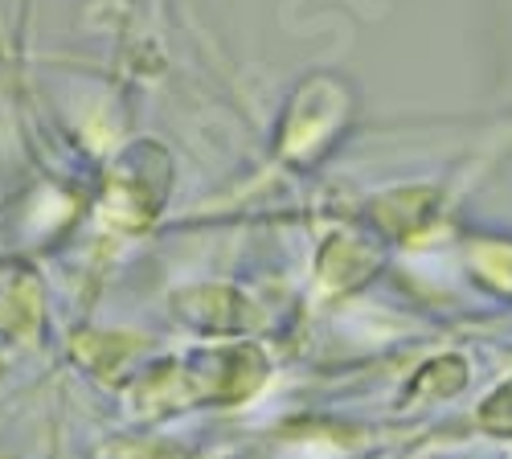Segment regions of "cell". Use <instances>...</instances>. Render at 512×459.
Here are the masks:
<instances>
[{
    "mask_svg": "<svg viewBox=\"0 0 512 459\" xmlns=\"http://www.w3.org/2000/svg\"><path fill=\"white\" fill-rule=\"evenodd\" d=\"M480 419H484L496 435H512V386H504V390L484 406Z\"/></svg>",
    "mask_w": 512,
    "mask_h": 459,
    "instance_id": "1",
    "label": "cell"
}]
</instances>
